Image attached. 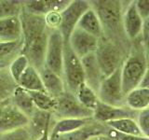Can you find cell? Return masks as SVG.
I'll return each instance as SVG.
<instances>
[{
	"label": "cell",
	"mask_w": 149,
	"mask_h": 140,
	"mask_svg": "<svg viewBox=\"0 0 149 140\" xmlns=\"http://www.w3.org/2000/svg\"><path fill=\"white\" fill-rule=\"evenodd\" d=\"M76 97L82 106L91 111H94L99 102L97 92L93 91L90 86H88L85 82L78 88L76 92Z\"/></svg>",
	"instance_id": "obj_25"
},
{
	"label": "cell",
	"mask_w": 149,
	"mask_h": 140,
	"mask_svg": "<svg viewBox=\"0 0 149 140\" xmlns=\"http://www.w3.org/2000/svg\"><path fill=\"white\" fill-rule=\"evenodd\" d=\"M17 85L28 92H46L39 72L35 67H33L32 65H29L25 69V71L23 72L22 77L19 79Z\"/></svg>",
	"instance_id": "obj_21"
},
{
	"label": "cell",
	"mask_w": 149,
	"mask_h": 140,
	"mask_svg": "<svg viewBox=\"0 0 149 140\" xmlns=\"http://www.w3.org/2000/svg\"><path fill=\"white\" fill-rule=\"evenodd\" d=\"M58 120L61 119H92L93 111L82 106L76 94L65 91L56 98V106L52 112Z\"/></svg>",
	"instance_id": "obj_5"
},
{
	"label": "cell",
	"mask_w": 149,
	"mask_h": 140,
	"mask_svg": "<svg viewBox=\"0 0 149 140\" xmlns=\"http://www.w3.org/2000/svg\"><path fill=\"white\" fill-rule=\"evenodd\" d=\"M143 20L138 13L135 1L130 2L122 16V25L126 36L130 39H136L141 36Z\"/></svg>",
	"instance_id": "obj_12"
},
{
	"label": "cell",
	"mask_w": 149,
	"mask_h": 140,
	"mask_svg": "<svg viewBox=\"0 0 149 140\" xmlns=\"http://www.w3.org/2000/svg\"><path fill=\"white\" fill-rule=\"evenodd\" d=\"M22 39L20 16H8L0 19V41H20Z\"/></svg>",
	"instance_id": "obj_16"
},
{
	"label": "cell",
	"mask_w": 149,
	"mask_h": 140,
	"mask_svg": "<svg viewBox=\"0 0 149 140\" xmlns=\"http://www.w3.org/2000/svg\"><path fill=\"white\" fill-rule=\"evenodd\" d=\"M69 3L67 0H33L22 4V9L29 13L45 16L52 11H63Z\"/></svg>",
	"instance_id": "obj_13"
},
{
	"label": "cell",
	"mask_w": 149,
	"mask_h": 140,
	"mask_svg": "<svg viewBox=\"0 0 149 140\" xmlns=\"http://www.w3.org/2000/svg\"><path fill=\"white\" fill-rule=\"evenodd\" d=\"M39 74L46 92L51 97L56 99L66 91L63 78L50 71L46 66L40 70Z\"/></svg>",
	"instance_id": "obj_17"
},
{
	"label": "cell",
	"mask_w": 149,
	"mask_h": 140,
	"mask_svg": "<svg viewBox=\"0 0 149 140\" xmlns=\"http://www.w3.org/2000/svg\"><path fill=\"white\" fill-rule=\"evenodd\" d=\"M52 113L36 109L30 117L27 128L34 140L42 136L45 133L50 131V123Z\"/></svg>",
	"instance_id": "obj_15"
},
{
	"label": "cell",
	"mask_w": 149,
	"mask_h": 140,
	"mask_svg": "<svg viewBox=\"0 0 149 140\" xmlns=\"http://www.w3.org/2000/svg\"><path fill=\"white\" fill-rule=\"evenodd\" d=\"M138 88L148 89V90H149V66L147 67L146 73H144L143 77V78H142L141 82H140Z\"/></svg>",
	"instance_id": "obj_36"
},
{
	"label": "cell",
	"mask_w": 149,
	"mask_h": 140,
	"mask_svg": "<svg viewBox=\"0 0 149 140\" xmlns=\"http://www.w3.org/2000/svg\"><path fill=\"white\" fill-rule=\"evenodd\" d=\"M97 95L99 101L104 104L113 106H127L121 83V66L102 79Z\"/></svg>",
	"instance_id": "obj_4"
},
{
	"label": "cell",
	"mask_w": 149,
	"mask_h": 140,
	"mask_svg": "<svg viewBox=\"0 0 149 140\" xmlns=\"http://www.w3.org/2000/svg\"><path fill=\"white\" fill-rule=\"evenodd\" d=\"M109 128L126 135H132V136H143L140 131L138 123L135 119L125 118L116 120H112L106 123Z\"/></svg>",
	"instance_id": "obj_24"
},
{
	"label": "cell",
	"mask_w": 149,
	"mask_h": 140,
	"mask_svg": "<svg viewBox=\"0 0 149 140\" xmlns=\"http://www.w3.org/2000/svg\"><path fill=\"white\" fill-rule=\"evenodd\" d=\"M46 25L49 30H58L61 23V12L52 11L44 16Z\"/></svg>",
	"instance_id": "obj_33"
},
{
	"label": "cell",
	"mask_w": 149,
	"mask_h": 140,
	"mask_svg": "<svg viewBox=\"0 0 149 140\" xmlns=\"http://www.w3.org/2000/svg\"><path fill=\"white\" fill-rule=\"evenodd\" d=\"M68 44L74 53L79 59H82L88 54L95 52L99 44V39L81 30L80 28L76 27L69 37Z\"/></svg>",
	"instance_id": "obj_9"
},
{
	"label": "cell",
	"mask_w": 149,
	"mask_h": 140,
	"mask_svg": "<svg viewBox=\"0 0 149 140\" xmlns=\"http://www.w3.org/2000/svg\"><path fill=\"white\" fill-rule=\"evenodd\" d=\"M11 97H12V104L19 110L22 111L23 114H25L28 118L36 109L29 92L19 87L18 85L14 88Z\"/></svg>",
	"instance_id": "obj_22"
},
{
	"label": "cell",
	"mask_w": 149,
	"mask_h": 140,
	"mask_svg": "<svg viewBox=\"0 0 149 140\" xmlns=\"http://www.w3.org/2000/svg\"><path fill=\"white\" fill-rule=\"evenodd\" d=\"M12 83L16 84L13 81L9 73H5L4 71L0 70V100L8 97L9 94L12 95L14 88L16 87L13 86Z\"/></svg>",
	"instance_id": "obj_29"
},
{
	"label": "cell",
	"mask_w": 149,
	"mask_h": 140,
	"mask_svg": "<svg viewBox=\"0 0 149 140\" xmlns=\"http://www.w3.org/2000/svg\"><path fill=\"white\" fill-rule=\"evenodd\" d=\"M91 7L94 9L102 22L104 32L106 30L110 32L118 31L122 25V7L120 1H93L91 2Z\"/></svg>",
	"instance_id": "obj_6"
},
{
	"label": "cell",
	"mask_w": 149,
	"mask_h": 140,
	"mask_svg": "<svg viewBox=\"0 0 149 140\" xmlns=\"http://www.w3.org/2000/svg\"><path fill=\"white\" fill-rule=\"evenodd\" d=\"M36 140H49V132L45 133L42 136H40L39 138H37Z\"/></svg>",
	"instance_id": "obj_38"
},
{
	"label": "cell",
	"mask_w": 149,
	"mask_h": 140,
	"mask_svg": "<svg viewBox=\"0 0 149 140\" xmlns=\"http://www.w3.org/2000/svg\"><path fill=\"white\" fill-rule=\"evenodd\" d=\"M148 67L147 60L141 50H135L128 56L121 65V83L125 96L138 88Z\"/></svg>",
	"instance_id": "obj_1"
},
{
	"label": "cell",
	"mask_w": 149,
	"mask_h": 140,
	"mask_svg": "<svg viewBox=\"0 0 149 140\" xmlns=\"http://www.w3.org/2000/svg\"><path fill=\"white\" fill-rule=\"evenodd\" d=\"M63 79L66 91L76 94L78 88L85 82V74L81 64V60L74 53L72 49L64 42Z\"/></svg>",
	"instance_id": "obj_2"
},
{
	"label": "cell",
	"mask_w": 149,
	"mask_h": 140,
	"mask_svg": "<svg viewBox=\"0 0 149 140\" xmlns=\"http://www.w3.org/2000/svg\"><path fill=\"white\" fill-rule=\"evenodd\" d=\"M125 103L129 108L141 111L149 107V90L136 88L125 96Z\"/></svg>",
	"instance_id": "obj_23"
},
{
	"label": "cell",
	"mask_w": 149,
	"mask_h": 140,
	"mask_svg": "<svg viewBox=\"0 0 149 140\" xmlns=\"http://www.w3.org/2000/svg\"><path fill=\"white\" fill-rule=\"evenodd\" d=\"M135 6L140 16L144 21L149 18V0H138L135 1Z\"/></svg>",
	"instance_id": "obj_34"
},
{
	"label": "cell",
	"mask_w": 149,
	"mask_h": 140,
	"mask_svg": "<svg viewBox=\"0 0 149 140\" xmlns=\"http://www.w3.org/2000/svg\"><path fill=\"white\" fill-rule=\"evenodd\" d=\"M91 8V3L85 0H73L61 11V23L59 31L62 34L63 40L67 43L69 37L77 26V23L85 11Z\"/></svg>",
	"instance_id": "obj_8"
},
{
	"label": "cell",
	"mask_w": 149,
	"mask_h": 140,
	"mask_svg": "<svg viewBox=\"0 0 149 140\" xmlns=\"http://www.w3.org/2000/svg\"><path fill=\"white\" fill-rule=\"evenodd\" d=\"M138 111L129 108L128 106H113L98 102L96 108L93 111V120L97 123H107L112 120H116L125 118L134 119Z\"/></svg>",
	"instance_id": "obj_10"
},
{
	"label": "cell",
	"mask_w": 149,
	"mask_h": 140,
	"mask_svg": "<svg viewBox=\"0 0 149 140\" xmlns=\"http://www.w3.org/2000/svg\"><path fill=\"white\" fill-rule=\"evenodd\" d=\"M80 60L84 69V74H85V83L94 92H98L104 77L98 64L95 52L88 54Z\"/></svg>",
	"instance_id": "obj_14"
},
{
	"label": "cell",
	"mask_w": 149,
	"mask_h": 140,
	"mask_svg": "<svg viewBox=\"0 0 149 140\" xmlns=\"http://www.w3.org/2000/svg\"><path fill=\"white\" fill-rule=\"evenodd\" d=\"M29 61L26 58V56L22 54H19L16 58H14L13 61L9 64L8 67V73L10 75L11 78L16 84L18 83L19 79L22 77L23 72L25 71V69L29 66Z\"/></svg>",
	"instance_id": "obj_27"
},
{
	"label": "cell",
	"mask_w": 149,
	"mask_h": 140,
	"mask_svg": "<svg viewBox=\"0 0 149 140\" xmlns=\"http://www.w3.org/2000/svg\"><path fill=\"white\" fill-rule=\"evenodd\" d=\"M90 140H113V139L105 134H99L96 135V136H93Z\"/></svg>",
	"instance_id": "obj_37"
},
{
	"label": "cell",
	"mask_w": 149,
	"mask_h": 140,
	"mask_svg": "<svg viewBox=\"0 0 149 140\" xmlns=\"http://www.w3.org/2000/svg\"><path fill=\"white\" fill-rule=\"evenodd\" d=\"M136 121L143 136L149 138V107L138 111Z\"/></svg>",
	"instance_id": "obj_32"
},
{
	"label": "cell",
	"mask_w": 149,
	"mask_h": 140,
	"mask_svg": "<svg viewBox=\"0 0 149 140\" xmlns=\"http://www.w3.org/2000/svg\"><path fill=\"white\" fill-rule=\"evenodd\" d=\"M105 134L106 133L104 132V128L97 124H94L92 121V123L81 129H78L68 134L58 135L56 137L50 138L49 140H90L93 136Z\"/></svg>",
	"instance_id": "obj_20"
},
{
	"label": "cell",
	"mask_w": 149,
	"mask_h": 140,
	"mask_svg": "<svg viewBox=\"0 0 149 140\" xmlns=\"http://www.w3.org/2000/svg\"><path fill=\"white\" fill-rule=\"evenodd\" d=\"M142 39L144 46V49L149 52V18L143 21V30H142Z\"/></svg>",
	"instance_id": "obj_35"
},
{
	"label": "cell",
	"mask_w": 149,
	"mask_h": 140,
	"mask_svg": "<svg viewBox=\"0 0 149 140\" xmlns=\"http://www.w3.org/2000/svg\"><path fill=\"white\" fill-rule=\"evenodd\" d=\"M22 4L20 1H0V19L20 15Z\"/></svg>",
	"instance_id": "obj_28"
},
{
	"label": "cell",
	"mask_w": 149,
	"mask_h": 140,
	"mask_svg": "<svg viewBox=\"0 0 149 140\" xmlns=\"http://www.w3.org/2000/svg\"><path fill=\"white\" fill-rule=\"evenodd\" d=\"M0 140H34L27 127L0 134Z\"/></svg>",
	"instance_id": "obj_30"
},
{
	"label": "cell",
	"mask_w": 149,
	"mask_h": 140,
	"mask_svg": "<svg viewBox=\"0 0 149 140\" xmlns=\"http://www.w3.org/2000/svg\"><path fill=\"white\" fill-rule=\"evenodd\" d=\"M29 118L19 110L13 104L0 109V134L27 127Z\"/></svg>",
	"instance_id": "obj_11"
},
{
	"label": "cell",
	"mask_w": 149,
	"mask_h": 140,
	"mask_svg": "<svg viewBox=\"0 0 149 140\" xmlns=\"http://www.w3.org/2000/svg\"><path fill=\"white\" fill-rule=\"evenodd\" d=\"M77 27L80 28L81 30L97 37L98 39L104 36V32L102 22L99 17H98L97 13L91 7L81 16Z\"/></svg>",
	"instance_id": "obj_18"
},
{
	"label": "cell",
	"mask_w": 149,
	"mask_h": 140,
	"mask_svg": "<svg viewBox=\"0 0 149 140\" xmlns=\"http://www.w3.org/2000/svg\"><path fill=\"white\" fill-rule=\"evenodd\" d=\"M93 121V119H61L53 124L49 131V139L61 134H68L85 127Z\"/></svg>",
	"instance_id": "obj_19"
},
{
	"label": "cell",
	"mask_w": 149,
	"mask_h": 140,
	"mask_svg": "<svg viewBox=\"0 0 149 140\" xmlns=\"http://www.w3.org/2000/svg\"><path fill=\"white\" fill-rule=\"evenodd\" d=\"M95 55L104 78L122 65V55L119 49L105 36L99 39Z\"/></svg>",
	"instance_id": "obj_3"
},
{
	"label": "cell",
	"mask_w": 149,
	"mask_h": 140,
	"mask_svg": "<svg viewBox=\"0 0 149 140\" xmlns=\"http://www.w3.org/2000/svg\"><path fill=\"white\" fill-rule=\"evenodd\" d=\"M64 40L59 30H49L45 54V66L63 78Z\"/></svg>",
	"instance_id": "obj_7"
},
{
	"label": "cell",
	"mask_w": 149,
	"mask_h": 140,
	"mask_svg": "<svg viewBox=\"0 0 149 140\" xmlns=\"http://www.w3.org/2000/svg\"><path fill=\"white\" fill-rule=\"evenodd\" d=\"M29 93L36 109L52 113L56 106L55 98L45 92H29Z\"/></svg>",
	"instance_id": "obj_26"
},
{
	"label": "cell",
	"mask_w": 149,
	"mask_h": 140,
	"mask_svg": "<svg viewBox=\"0 0 149 140\" xmlns=\"http://www.w3.org/2000/svg\"><path fill=\"white\" fill-rule=\"evenodd\" d=\"M22 40L20 41H0V59L15 52L17 50L22 49Z\"/></svg>",
	"instance_id": "obj_31"
}]
</instances>
